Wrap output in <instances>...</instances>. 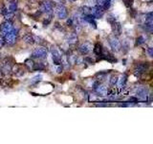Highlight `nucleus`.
Wrapping results in <instances>:
<instances>
[{"label": "nucleus", "instance_id": "16", "mask_svg": "<svg viewBox=\"0 0 153 144\" xmlns=\"http://www.w3.org/2000/svg\"><path fill=\"white\" fill-rule=\"evenodd\" d=\"M106 20H107V21H108V22H109L111 25L117 22V19H116L115 16H113V15H109V16L106 17Z\"/></svg>", "mask_w": 153, "mask_h": 144}, {"label": "nucleus", "instance_id": "3", "mask_svg": "<svg viewBox=\"0 0 153 144\" xmlns=\"http://www.w3.org/2000/svg\"><path fill=\"white\" fill-rule=\"evenodd\" d=\"M47 57V50L44 47H37L32 53V58L36 59H44Z\"/></svg>", "mask_w": 153, "mask_h": 144}, {"label": "nucleus", "instance_id": "13", "mask_svg": "<svg viewBox=\"0 0 153 144\" xmlns=\"http://www.w3.org/2000/svg\"><path fill=\"white\" fill-rule=\"evenodd\" d=\"M23 40H24L26 43H28V44H33V43H35V41H36V40H35V37L31 36L30 34L24 36V37H23Z\"/></svg>", "mask_w": 153, "mask_h": 144}, {"label": "nucleus", "instance_id": "19", "mask_svg": "<svg viewBox=\"0 0 153 144\" xmlns=\"http://www.w3.org/2000/svg\"><path fill=\"white\" fill-rule=\"evenodd\" d=\"M25 63H26V65H27L29 68H30V67H31V68H33V66H34V63H35V62H34L32 60H27V61H25Z\"/></svg>", "mask_w": 153, "mask_h": 144}, {"label": "nucleus", "instance_id": "8", "mask_svg": "<svg viewBox=\"0 0 153 144\" xmlns=\"http://www.w3.org/2000/svg\"><path fill=\"white\" fill-rule=\"evenodd\" d=\"M79 50H80V52H81L82 54L86 55V54H88V53L91 52V50H92V45H91V43H89V42H84V43H82V44L80 46Z\"/></svg>", "mask_w": 153, "mask_h": 144}, {"label": "nucleus", "instance_id": "23", "mask_svg": "<svg viewBox=\"0 0 153 144\" xmlns=\"http://www.w3.org/2000/svg\"><path fill=\"white\" fill-rule=\"evenodd\" d=\"M71 1H74V0H71Z\"/></svg>", "mask_w": 153, "mask_h": 144}, {"label": "nucleus", "instance_id": "1", "mask_svg": "<svg viewBox=\"0 0 153 144\" xmlns=\"http://www.w3.org/2000/svg\"><path fill=\"white\" fill-rule=\"evenodd\" d=\"M17 35H18V33H17V30L15 29V28H13L10 32H8L3 38H4V39H5V42L6 43H8V44H14V43H15L16 42V39H17Z\"/></svg>", "mask_w": 153, "mask_h": 144}, {"label": "nucleus", "instance_id": "22", "mask_svg": "<svg viewBox=\"0 0 153 144\" xmlns=\"http://www.w3.org/2000/svg\"><path fill=\"white\" fill-rule=\"evenodd\" d=\"M147 51H148V54H149V56H150V57H152V55H153V52H152V48H151V47H148Z\"/></svg>", "mask_w": 153, "mask_h": 144}, {"label": "nucleus", "instance_id": "21", "mask_svg": "<svg viewBox=\"0 0 153 144\" xmlns=\"http://www.w3.org/2000/svg\"><path fill=\"white\" fill-rule=\"evenodd\" d=\"M5 39H4V38L3 37H0V48H1L2 46H4L5 45Z\"/></svg>", "mask_w": 153, "mask_h": 144}, {"label": "nucleus", "instance_id": "9", "mask_svg": "<svg viewBox=\"0 0 153 144\" xmlns=\"http://www.w3.org/2000/svg\"><path fill=\"white\" fill-rule=\"evenodd\" d=\"M76 40H78V37L76 33H70L66 36V41L68 44H75Z\"/></svg>", "mask_w": 153, "mask_h": 144}, {"label": "nucleus", "instance_id": "7", "mask_svg": "<svg viewBox=\"0 0 153 144\" xmlns=\"http://www.w3.org/2000/svg\"><path fill=\"white\" fill-rule=\"evenodd\" d=\"M109 44L111 46V48L115 51H119L121 48V43L118 40V39L116 37H111L109 38Z\"/></svg>", "mask_w": 153, "mask_h": 144}, {"label": "nucleus", "instance_id": "5", "mask_svg": "<svg viewBox=\"0 0 153 144\" xmlns=\"http://www.w3.org/2000/svg\"><path fill=\"white\" fill-rule=\"evenodd\" d=\"M13 28H14L13 23H12L10 20H7V21H5L4 23H2V25L0 26V33H1L2 37H4V36H5L8 32H10Z\"/></svg>", "mask_w": 153, "mask_h": 144}, {"label": "nucleus", "instance_id": "12", "mask_svg": "<svg viewBox=\"0 0 153 144\" xmlns=\"http://www.w3.org/2000/svg\"><path fill=\"white\" fill-rule=\"evenodd\" d=\"M93 50H94V53L97 55V56H102V52H103V49H102V44L101 43H96L95 44V46H94V48H93Z\"/></svg>", "mask_w": 153, "mask_h": 144}, {"label": "nucleus", "instance_id": "17", "mask_svg": "<svg viewBox=\"0 0 153 144\" xmlns=\"http://www.w3.org/2000/svg\"><path fill=\"white\" fill-rule=\"evenodd\" d=\"M145 42V38L143 36H140L138 39H137V41H136V45H141L143 43Z\"/></svg>", "mask_w": 153, "mask_h": 144}, {"label": "nucleus", "instance_id": "2", "mask_svg": "<svg viewBox=\"0 0 153 144\" xmlns=\"http://www.w3.org/2000/svg\"><path fill=\"white\" fill-rule=\"evenodd\" d=\"M54 15L60 19H64L67 17V10L66 8L61 5V4H57L54 7Z\"/></svg>", "mask_w": 153, "mask_h": 144}, {"label": "nucleus", "instance_id": "6", "mask_svg": "<svg viewBox=\"0 0 153 144\" xmlns=\"http://www.w3.org/2000/svg\"><path fill=\"white\" fill-rule=\"evenodd\" d=\"M40 13H46L49 14L53 11V3L51 1H44L41 3L40 5V9H39Z\"/></svg>", "mask_w": 153, "mask_h": 144}, {"label": "nucleus", "instance_id": "11", "mask_svg": "<svg viewBox=\"0 0 153 144\" xmlns=\"http://www.w3.org/2000/svg\"><path fill=\"white\" fill-rule=\"evenodd\" d=\"M126 81H127V75H126V74H122L120 78H118V81H117L118 87H119V88H122V87L125 85Z\"/></svg>", "mask_w": 153, "mask_h": 144}, {"label": "nucleus", "instance_id": "15", "mask_svg": "<svg viewBox=\"0 0 153 144\" xmlns=\"http://www.w3.org/2000/svg\"><path fill=\"white\" fill-rule=\"evenodd\" d=\"M8 9V11H9V13H14L15 10H16V2L15 1H11L10 3H9V7L7 8Z\"/></svg>", "mask_w": 153, "mask_h": 144}, {"label": "nucleus", "instance_id": "18", "mask_svg": "<svg viewBox=\"0 0 153 144\" xmlns=\"http://www.w3.org/2000/svg\"><path fill=\"white\" fill-rule=\"evenodd\" d=\"M40 80H41V75H36V77L33 78V80L31 81V83H32V84H36V83L39 82Z\"/></svg>", "mask_w": 153, "mask_h": 144}, {"label": "nucleus", "instance_id": "20", "mask_svg": "<svg viewBox=\"0 0 153 144\" xmlns=\"http://www.w3.org/2000/svg\"><path fill=\"white\" fill-rule=\"evenodd\" d=\"M117 81H118V77L117 76H112L111 79H110V84L111 85H115V84H117Z\"/></svg>", "mask_w": 153, "mask_h": 144}, {"label": "nucleus", "instance_id": "14", "mask_svg": "<svg viewBox=\"0 0 153 144\" xmlns=\"http://www.w3.org/2000/svg\"><path fill=\"white\" fill-rule=\"evenodd\" d=\"M81 12L82 13V16L91 15V7H89V6H83V7L81 8Z\"/></svg>", "mask_w": 153, "mask_h": 144}, {"label": "nucleus", "instance_id": "10", "mask_svg": "<svg viewBox=\"0 0 153 144\" xmlns=\"http://www.w3.org/2000/svg\"><path fill=\"white\" fill-rule=\"evenodd\" d=\"M96 92L98 94H100V95H107L108 89L104 85H98L96 87Z\"/></svg>", "mask_w": 153, "mask_h": 144}, {"label": "nucleus", "instance_id": "4", "mask_svg": "<svg viewBox=\"0 0 153 144\" xmlns=\"http://www.w3.org/2000/svg\"><path fill=\"white\" fill-rule=\"evenodd\" d=\"M51 53H52V58H53V61L56 65H59L61 64V58L62 55L60 53V51L58 49H56V47H53L51 49Z\"/></svg>", "mask_w": 153, "mask_h": 144}]
</instances>
